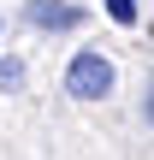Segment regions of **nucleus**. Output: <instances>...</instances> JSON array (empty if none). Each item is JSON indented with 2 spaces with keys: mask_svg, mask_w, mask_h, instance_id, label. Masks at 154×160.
Segmentation results:
<instances>
[{
  "mask_svg": "<svg viewBox=\"0 0 154 160\" xmlns=\"http://www.w3.org/2000/svg\"><path fill=\"white\" fill-rule=\"evenodd\" d=\"M113 89V65L95 53V48H83L71 65H65V95H77V101H101Z\"/></svg>",
  "mask_w": 154,
  "mask_h": 160,
  "instance_id": "1",
  "label": "nucleus"
},
{
  "mask_svg": "<svg viewBox=\"0 0 154 160\" xmlns=\"http://www.w3.org/2000/svg\"><path fill=\"white\" fill-rule=\"evenodd\" d=\"M77 18H83V12H77V6H59V0H36V6H30V24H42V30H71Z\"/></svg>",
  "mask_w": 154,
  "mask_h": 160,
  "instance_id": "2",
  "label": "nucleus"
},
{
  "mask_svg": "<svg viewBox=\"0 0 154 160\" xmlns=\"http://www.w3.org/2000/svg\"><path fill=\"white\" fill-rule=\"evenodd\" d=\"M107 18L113 24H137V0H107Z\"/></svg>",
  "mask_w": 154,
  "mask_h": 160,
  "instance_id": "3",
  "label": "nucleus"
}]
</instances>
